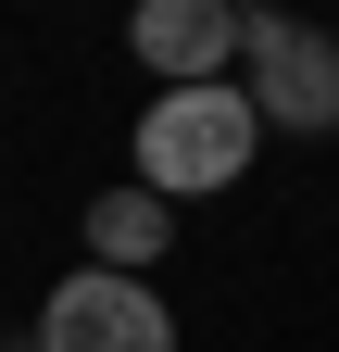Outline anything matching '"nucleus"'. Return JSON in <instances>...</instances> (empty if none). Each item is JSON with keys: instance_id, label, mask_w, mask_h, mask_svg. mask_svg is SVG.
Here are the masks:
<instances>
[{"instance_id": "nucleus-1", "label": "nucleus", "mask_w": 339, "mask_h": 352, "mask_svg": "<svg viewBox=\"0 0 339 352\" xmlns=\"http://www.w3.org/2000/svg\"><path fill=\"white\" fill-rule=\"evenodd\" d=\"M251 151H264V113H251L239 76H214V88H151V113H139V189L151 201L239 189Z\"/></svg>"}, {"instance_id": "nucleus-2", "label": "nucleus", "mask_w": 339, "mask_h": 352, "mask_svg": "<svg viewBox=\"0 0 339 352\" xmlns=\"http://www.w3.org/2000/svg\"><path fill=\"white\" fill-rule=\"evenodd\" d=\"M239 88H251L264 126L327 139V126H339V38L302 25V13H277V0H251V13H239Z\"/></svg>"}, {"instance_id": "nucleus-3", "label": "nucleus", "mask_w": 339, "mask_h": 352, "mask_svg": "<svg viewBox=\"0 0 339 352\" xmlns=\"http://www.w3.org/2000/svg\"><path fill=\"white\" fill-rule=\"evenodd\" d=\"M38 352H176L151 277H113V264H75V277L38 302Z\"/></svg>"}, {"instance_id": "nucleus-4", "label": "nucleus", "mask_w": 339, "mask_h": 352, "mask_svg": "<svg viewBox=\"0 0 339 352\" xmlns=\"http://www.w3.org/2000/svg\"><path fill=\"white\" fill-rule=\"evenodd\" d=\"M126 51L151 63V88H214L239 76V0H139Z\"/></svg>"}, {"instance_id": "nucleus-5", "label": "nucleus", "mask_w": 339, "mask_h": 352, "mask_svg": "<svg viewBox=\"0 0 339 352\" xmlns=\"http://www.w3.org/2000/svg\"><path fill=\"white\" fill-rule=\"evenodd\" d=\"M89 252L113 264V277H139L151 252H176V201H151L139 176H126V189H101V201H89Z\"/></svg>"}, {"instance_id": "nucleus-6", "label": "nucleus", "mask_w": 339, "mask_h": 352, "mask_svg": "<svg viewBox=\"0 0 339 352\" xmlns=\"http://www.w3.org/2000/svg\"><path fill=\"white\" fill-rule=\"evenodd\" d=\"M13 352H38V340H13Z\"/></svg>"}]
</instances>
